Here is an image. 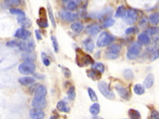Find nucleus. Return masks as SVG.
Segmentation results:
<instances>
[{
	"label": "nucleus",
	"mask_w": 159,
	"mask_h": 119,
	"mask_svg": "<svg viewBox=\"0 0 159 119\" xmlns=\"http://www.w3.org/2000/svg\"><path fill=\"white\" fill-rule=\"evenodd\" d=\"M75 61L77 65L80 67H85L95 63L93 59L89 55L85 54L81 49L77 48Z\"/></svg>",
	"instance_id": "1"
},
{
	"label": "nucleus",
	"mask_w": 159,
	"mask_h": 119,
	"mask_svg": "<svg viewBox=\"0 0 159 119\" xmlns=\"http://www.w3.org/2000/svg\"><path fill=\"white\" fill-rule=\"evenodd\" d=\"M142 50V45L138 42H134L128 46L127 52V58L130 60H134L137 58Z\"/></svg>",
	"instance_id": "2"
},
{
	"label": "nucleus",
	"mask_w": 159,
	"mask_h": 119,
	"mask_svg": "<svg viewBox=\"0 0 159 119\" xmlns=\"http://www.w3.org/2000/svg\"><path fill=\"white\" fill-rule=\"evenodd\" d=\"M114 40V37L108 32L104 31L99 35L97 41V45L98 47H104L110 45Z\"/></svg>",
	"instance_id": "3"
},
{
	"label": "nucleus",
	"mask_w": 159,
	"mask_h": 119,
	"mask_svg": "<svg viewBox=\"0 0 159 119\" xmlns=\"http://www.w3.org/2000/svg\"><path fill=\"white\" fill-rule=\"evenodd\" d=\"M98 87L103 96L109 100H112L115 98V95L109 87L108 83L104 81H99L98 83Z\"/></svg>",
	"instance_id": "4"
},
{
	"label": "nucleus",
	"mask_w": 159,
	"mask_h": 119,
	"mask_svg": "<svg viewBox=\"0 0 159 119\" xmlns=\"http://www.w3.org/2000/svg\"><path fill=\"white\" fill-rule=\"evenodd\" d=\"M122 47L119 44H112L108 47L106 52V57L108 59L115 60L119 56V54L121 50Z\"/></svg>",
	"instance_id": "5"
},
{
	"label": "nucleus",
	"mask_w": 159,
	"mask_h": 119,
	"mask_svg": "<svg viewBox=\"0 0 159 119\" xmlns=\"http://www.w3.org/2000/svg\"><path fill=\"white\" fill-rule=\"evenodd\" d=\"M139 16V12L137 9L129 8L127 10L126 15L124 17V21L127 24L132 25L138 20Z\"/></svg>",
	"instance_id": "6"
},
{
	"label": "nucleus",
	"mask_w": 159,
	"mask_h": 119,
	"mask_svg": "<svg viewBox=\"0 0 159 119\" xmlns=\"http://www.w3.org/2000/svg\"><path fill=\"white\" fill-rule=\"evenodd\" d=\"M35 69L36 66L33 63L24 62L20 64L18 67V70L19 71V73L25 75L33 74L34 73Z\"/></svg>",
	"instance_id": "7"
},
{
	"label": "nucleus",
	"mask_w": 159,
	"mask_h": 119,
	"mask_svg": "<svg viewBox=\"0 0 159 119\" xmlns=\"http://www.w3.org/2000/svg\"><path fill=\"white\" fill-rule=\"evenodd\" d=\"M31 91L32 94L34 93V97L45 98L47 93V88L44 85L34 84L31 86Z\"/></svg>",
	"instance_id": "8"
},
{
	"label": "nucleus",
	"mask_w": 159,
	"mask_h": 119,
	"mask_svg": "<svg viewBox=\"0 0 159 119\" xmlns=\"http://www.w3.org/2000/svg\"><path fill=\"white\" fill-rule=\"evenodd\" d=\"M18 47L22 51L26 52V53H31L33 52V51L35 50L36 43L32 39L21 41Z\"/></svg>",
	"instance_id": "9"
},
{
	"label": "nucleus",
	"mask_w": 159,
	"mask_h": 119,
	"mask_svg": "<svg viewBox=\"0 0 159 119\" xmlns=\"http://www.w3.org/2000/svg\"><path fill=\"white\" fill-rule=\"evenodd\" d=\"M59 16L62 20L67 22H73L78 17V15L77 14L72 13L69 11L64 9H62L59 11Z\"/></svg>",
	"instance_id": "10"
},
{
	"label": "nucleus",
	"mask_w": 159,
	"mask_h": 119,
	"mask_svg": "<svg viewBox=\"0 0 159 119\" xmlns=\"http://www.w3.org/2000/svg\"><path fill=\"white\" fill-rule=\"evenodd\" d=\"M115 89L119 96L123 99L126 101H129L130 99L131 93L129 87H124L119 85H117L115 86Z\"/></svg>",
	"instance_id": "11"
},
{
	"label": "nucleus",
	"mask_w": 159,
	"mask_h": 119,
	"mask_svg": "<svg viewBox=\"0 0 159 119\" xmlns=\"http://www.w3.org/2000/svg\"><path fill=\"white\" fill-rule=\"evenodd\" d=\"M31 105L33 108L42 110L47 107V101L45 98L34 97L32 101Z\"/></svg>",
	"instance_id": "12"
},
{
	"label": "nucleus",
	"mask_w": 159,
	"mask_h": 119,
	"mask_svg": "<svg viewBox=\"0 0 159 119\" xmlns=\"http://www.w3.org/2000/svg\"><path fill=\"white\" fill-rule=\"evenodd\" d=\"M101 31V27L97 23L92 24L87 26L85 29L86 34L89 35L90 36H95Z\"/></svg>",
	"instance_id": "13"
},
{
	"label": "nucleus",
	"mask_w": 159,
	"mask_h": 119,
	"mask_svg": "<svg viewBox=\"0 0 159 119\" xmlns=\"http://www.w3.org/2000/svg\"><path fill=\"white\" fill-rule=\"evenodd\" d=\"M31 35V33L27 29L20 28L17 29L14 34V36L18 39L26 40L28 39Z\"/></svg>",
	"instance_id": "14"
},
{
	"label": "nucleus",
	"mask_w": 159,
	"mask_h": 119,
	"mask_svg": "<svg viewBox=\"0 0 159 119\" xmlns=\"http://www.w3.org/2000/svg\"><path fill=\"white\" fill-rule=\"evenodd\" d=\"M86 73L88 77L93 81H99L101 78V73L93 68L86 70Z\"/></svg>",
	"instance_id": "15"
},
{
	"label": "nucleus",
	"mask_w": 159,
	"mask_h": 119,
	"mask_svg": "<svg viewBox=\"0 0 159 119\" xmlns=\"http://www.w3.org/2000/svg\"><path fill=\"white\" fill-rule=\"evenodd\" d=\"M29 115L32 119H44L45 113L41 109L32 108L29 111Z\"/></svg>",
	"instance_id": "16"
},
{
	"label": "nucleus",
	"mask_w": 159,
	"mask_h": 119,
	"mask_svg": "<svg viewBox=\"0 0 159 119\" xmlns=\"http://www.w3.org/2000/svg\"><path fill=\"white\" fill-rule=\"evenodd\" d=\"M82 43L85 49L87 52L89 53H92L94 51L95 46V43L92 39L86 38L83 41Z\"/></svg>",
	"instance_id": "17"
},
{
	"label": "nucleus",
	"mask_w": 159,
	"mask_h": 119,
	"mask_svg": "<svg viewBox=\"0 0 159 119\" xmlns=\"http://www.w3.org/2000/svg\"><path fill=\"white\" fill-rule=\"evenodd\" d=\"M17 22L22 26V28L23 29L29 28L32 24L31 20L26 17L25 16H18Z\"/></svg>",
	"instance_id": "18"
},
{
	"label": "nucleus",
	"mask_w": 159,
	"mask_h": 119,
	"mask_svg": "<svg viewBox=\"0 0 159 119\" xmlns=\"http://www.w3.org/2000/svg\"><path fill=\"white\" fill-rule=\"evenodd\" d=\"M138 42L144 45H147L150 42V38L149 35H148L146 33H141L138 37Z\"/></svg>",
	"instance_id": "19"
},
{
	"label": "nucleus",
	"mask_w": 159,
	"mask_h": 119,
	"mask_svg": "<svg viewBox=\"0 0 159 119\" xmlns=\"http://www.w3.org/2000/svg\"><path fill=\"white\" fill-rule=\"evenodd\" d=\"M155 77L152 73H150L147 75L144 81V86H145L147 89L151 88L154 83Z\"/></svg>",
	"instance_id": "20"
},
{
	"label": "nucleus",
	"mask_w": 159,
	"mask_h": 119,
	"mask_svg": "<svg viewBox=\"0 0 159 119\" xmlns=\"http://www.w3.org/2000/svg\"><path fill=\"white\" fill-rule=\"evenodd\" d=\"M36 58H37L36 55L33 52L25 53L24 54H22V59L25 62L33 63V61L36 60Z\"/></svg>",
	"instance_id": "21"
},
{
	"label": "nucleus",
	"mask_w": 159,
	"mask_h": 119,
	"mask_svg": "<svg viewBox=\"0 0 159 119\" xmlns=\"http://www.w3.org/2000/svg\"><path fill=\"white\" fill-rule=\"evenodd\" d=\"M57 109L62 112L64 113H68L70 112V107L68 106L67 103L65 101H60L58 102L57 104Z\"/></svg>",
	"instance_id": "22"
},
{
	"label": "nucleus",
	"mask_w": 159,
	"mask_h": 119,
	"mask_svg": "<svg viewBox=\"0 0 159 119\" xmlns=\"http://www.w3.org/2000/svg\"><path fill=\"white\" fill-rule=\"evenodd\" d=\"M19 83L23 86H28L35 83V79L32 77L25 76L19 79Z\"/></svg>",
	"instance_id": "23"
},
{
	"label": "nucleus",
	"mask_w": 159,
	"mask_h": 119,
	"mask_svg": "<svg viewBox=\"0 0 159 119\" xmlns=\"http://www.w3.org/2000/svg\"><path fill=\"white\" fill-rule=\"evenodd\" d=\"M47 11H48L49 17L50 19V20L51 22L52 25L54 28H56V27H57L56 21H55V17H54V13H53V11H52V6L49 2L47 3Z\"/></svg>",
	"instance_id": "24"
},
{
	"label": "nucleus",
	"mask_w": 159,
	"mask_h": 119,
	"mask_svg": "<svg viewBox=\"0 0 159 119\" xmlns=\"http://www.w3.org/2000/svg\"><path fill=\"white\" fill-rule=\"evenodd\" d=\"M70 28L72 30L76 33H80L84 29V26L82 23L80 22H76L70 26Z\"/></svg>",
	"instance_id": "25"
},
{
	"label": "nucleus",
	"mask_w": 159,
	"mask_h": 119,
	"mask_svg": "<svg viewBox=\"0 0 159 119\" xmlns=\"http://www.w3.org/2000/svg\"><path fill=\"white\" fill-rule=\"evenodd\" d=\"M126 13H127V9L126 7L123 5H121L118 8L115 14V16L118 18H123L125 17L126 15Z\"/></svg>",
	"instance_id": "26"
},
{
	"label": "nucleus",
	"mask_w": 159,
	"mask_h": 119,
	"mask_svg": "<svg viewBox=\"0 0 159 119\" xmlns=\"http://www.w3.org/2000/svg\"><path fill=\"white\" fill-rule=\"evenodd\" d=\"M128 115L131 119H142L140 112L133 109H130L128 110Z\"/></svg>",
	"instance_id": "27"
},
{
	"label": "nucleus",
	"mask_w": 159,
	"mask_h": 119,
	"mask_svg": "<svg viewBox=\"0 0 159 119\" xmlns=\"http://www.w3.org/2000/svg\"><path fill=\"white\" fill-rule=\"evenodd\" d=\"M115 20L111 18V17H108L103 20L102 22V27L103 28H108L115 24Z\"/></svg>",
	"instance_id": "28"
},
{
	"label": "nucleus",
	"mask_w": 159,
	"mask_h": 119,
	"mask_svg": "<svg viewBox=\"0 0 159 119\" xmlns=\"http://www.w3.org/2000/svg\"><path fill=\"white\" fill-rule=\"evenodd\" d=\"M67 96L70 101H74L76 97V92H75V87L74 86H71L67 91Z\"/></svg>",
	"instance_id": "29"
},
{
	"label": "nucleus",
	"mask_w": 159,
	"mask_h": 119,
	"mask_svg": "<svg viewBox=\"0 0 159 119\" xmlns=\"http://www.w3.org/2000/svg\"><path fill=\"white\" fill-rule=\"evenodd\" d=\"M89 112L93 115H97L100 112V106L98 103H94L89 107Z\"/></svg>",
	"instance_id": "30"
},
{
	"label": "nucleus",
	"mask_w": 159,
	"mask_h": 119,
	"mask_svg": "<svg viewBox=\"0 0 159 119\" xmlns=\"http://www.w3.org/2000/svg\"><path fill=\"white\" fill-rule=\"evenodd\" d=\"M158 16H159V14L157 12L153 13H152V14L150 15L149 20L152 25H154V26L158 25V20H159Z\"/></svg>",
	"instance_id": "31"
},
{
	"label": "nucleus",
	"mask_w": 159,
	"mask_h": 119,
	"mask_svg": "<svg viewBox=\"0 0 159 119\" xmlns=\"http://www.w3.org/2000/svg\"><path fill=\"white\" fill-rule=\"evenodd\" d=\"M88 96L91 99V101L93 102H96L98 101V96L97 95L96 92L92 88V87H88Z\"/></svg>",
	"instance_id": "32"
},
{
	"label": "nucleus",
	"mask_w": 159,
	"mask_h": 119,
	"mask_svg": "<svg viewBox=\"0 0 159 119\" xmlns=\"http://www.w3.org/2000/svg\"><path fill=\"white\" fill-rule=\"evenodd\" d=\"M134 92L137 95H142L145 92L144 86L141 84H136L134 87Z\"/></svg>",
	"instance_id": "33"
},
{
	"label": "nucleus",
	"mask_w": 159,
	"mask_h": 119,
	"mask_svg": "<svg viewBox=\"0 0 159 119\" xmlns=\"http://www.w3.org/2000/svg\"><path fill=\"white\" fill-rule=\"evenodd\" d=\"M123 76L126 80H132L134 78V73L130 69H126L123 71Z\"/></svg>",
	"instance_id": "34"
},
{
	"label": "nucleus",
	"mask_w": 159,
	"mask_h": 119,
	"mask_svg": "<svg viewBox=\"0 0 159 119\" xmlns=\"http://www.w3.org/2000/svg\"><path fill=\"white\" fill-rule=\"evenodd\" d=\"M93 68L98 71L101 74L104 72L105 68L104 65L101 62H97L93 65Z\"/></svg>",
	"instance_id": "35"
},
{
	"label": "nucleus",
	"mask_w": 159,
	"mask_h": 119,
	"mask_svg": "<svg viewBox=\"0 0 159 119\" xmlns=\"http://www.w3.org/2000/svg\"><path fill=\"white\" fill-rule=\"evenodd\" d=\"M51 39L52 42V45H53V47H54V52H56V53H58L59 51V43H58V41L57 40L56 37L52 35L51 37Z\"/></svg>",
	"instance_id": "36"
},
{
	"label": "nucleus",
	"mask_w": 159,
	"mask_h": 119,
	"mask_svg": "<svg viewBox=\"0 0 159 119\" xmlns=\"http://www.w3.org/2000/svg\"><path fill=\"white\" fill-rule=\"evenodd\" d=\"M139 31V28L137 27V26H132V27H130L129 28H127L126 31H125V33L126 34H127V35H131V34H138Z\"/></svg>",
	"instance_id": "37"
},
{
	"label": "nucleus",
	"mask_w": 159,
	"mask_h": 119,
	"mask_svg": "<svg viewBox=\"0 0 159 119\" xmlns=\"http://www.w3.org/2000/svg\"><path fill=\"white\" fill-rule=\"evenodd\" d=\"M41 58H42V61L44 63V65L46 66H49L51 64V61L48 57V56L47 55V54H45V52H42L41 53Z\"/></svg>",
	"instance_id": "38"
},
{
	"label": "nucleus",
	"mask_w": 159,
	"mask_h": 119,
	"mask_svg": "<svg viewBox=\"0 0 159 119\" xmlns=\"http://www.w3.org/2000/svg\"><path fill=\"white\" fill-rule=\"evenodd\" d=\"M5 5L9 7L17 6L21 4V1L19 0H7L5 2Z\"/></svg>",
	"instance_id": "39"
},
{
	"label": "nucleus",
	"mask_w": 159,
	"mask_h": 119,
	"mask_svg": "<svg viewBox=\"0 0 159 119\" xmlns=\"http://www.w3.org/2000/svg\"><path fill=\"white\" fill-rule=\"evenodd\" d=\"M66 8L68 10H69V11H75L78 8V5L75 2H73V1L68 2V3L66 5Z\"/></svg>",
	"instance_id": "40"
},
{
	"label": "nucleus",
	"mask_w": 159,
	"mask_h": 119,
	"mask_svg": "<svg viewBox=\"0 0 159 119\" xmlns=\"http://www.w3.org/2000/svg\"><path fill=\"white\" fill-rule=\"evenodd\" d=\"M37 24L40 28L43 29H45L49 27V23L47 22V20L38 19L37 20Z\"/></svg>",
	"instance_id": "41"
},
{
	"label": "nucleus",
	"mask_w": 159,
	"mask_h": 119,
	"mask_svg": "<svg viewBox=\"0 0 159 119\" xmlns=\"http://www.w3.org/2000/svg\"><path fill=\"white\" fill-rule=\"evenodd\" d=\"M62 72L64 75V76L66 78H69L71 77V75H72V73L70 70L66 68V67H64V66H62Z\"/></svg>",
	"instance_id": "42"
},
{
	"label": "nucleus",
	"mask_w": 159,
	"mask_h": 119,
	"mask_svg": "<svg viewBox=\"0 0 159 119\" xmlns=\"http://www.w3.org/2000/svg\"><path fill=\"white\" fill-rule=\"evenodd\" d=\"M10 13L13 14H16L18 15V16H25V13L24 11H22L21 9H15V8H11L10 9Z\"/></svg>",
	"instance_id": "43"
},
{
	"label": "nucleus",
	"mask_w": 159,
	"mask_h": 119,
	"mask_svg": "<svg viewBox=\"0 0 159 119\" xmlns=\"http://www.w3.org/2000/svg\"><path fill=\"white\" fill-rule=\"evenodd\" d=\"M158 28L157 27H152L150 28L147 31V34L149 35H155L156 34H158Z\"/></svg>",
	"instance_id": "44"
},
{
	"label": "nucleus",
	"mask_w": 159,
	"mask_h": 119,
	"mask_svg": "<svg viewBox=\"0 0 159 119\" xmlns=\"http://www.w3.org/2000/svg\"><path fill=\"white\" fill-rule=\"evenodd\" d=\"M20 40H12L6 43V46L9 47H14L18 46L20 43Z\"/></svg>",
	"instance_id": "45"
},
{
	"label": "nucleus",
	"mask_w": 159,
	"mask_h": 119,
	"mask_svg": "<svg viewBox=\"0 0 159 119\" xmlns=\"http://www.w3.org/2000/svg\"><path fill=\"white\" fill-rule=\"evenodd\" d=\"M158 58V52L157 49H153L150 52V59L152 61L155 60Z\"/></svg>",
	"instance_id": "46"
},
{
	"label": "nucleus",
	"mask_w": 159,
	"mask_h": 119,
	"mask_svg": "<svg viewBox=\"0 0 159 119\" xmlns=\"http://www.w3.org/2000/svg\"><path fill=\"white\" fill-rule=\"evenodd\" d=\"M150 119H159V115H158V112L153 109L151 111L150 113Z\"/></svg>",
	"instance_id": "47"
},
{
	"label": "nucleus",
	"mask_w": 159,
	"mask_h": 119,
	"mask_svg": "<svg viewBox=\"0 0 159 119\" xmlns=\"http://www.w3.org/2000/svg\"><path fill=\"white\" fill-rule=\"evenodd\" d=\"M139 24L142 28H146L148 26V20L146 18H144L141 20Z\"/></svg>",
	"instance_id": "48"
},
{
	"label": "nucleus",
	"mask_w": 159,
	"mask_h": 119,
	"mask_svg": "<svg viewBox=\"0 0 159 119\" xmlns=\"http://www.w3.org/2000/svg\"><path fill=\"white\" fill-rule=\"evenodd\" d=\"M35 34H36V37L37 38V40H41L42 39V37L41 34L40 33V32L38 30H36L35 31Z\"/></svg>",
	"instance_id": "49"
},
{
	"label": "nucleus",
	"mask_w": 159,
	"mask_h": 119,
	"mask_svg": "<svg viewBox=\"0 0 159 119\" xmlns=\"http://www.w3.org/2000/svg\"><path fill=\"white\" fill-rule=\"evenodd\" d=\"M34 76L36 78H37V79H39V80H42V79L44 78V76L43 75L38 74V73H34Z\"/></svg>",
	"instance_id": "50"
},
{
	"label": "nucleus",
	"mask_w": 159,
	"mask_h": 119,
	"mask_svg": "<svg viewBox=\"0 0 159 119\" xmlns=\"http://www.w3.org/2000/svg\"><path fill=\"white\" fill-rule=\"evenodd\" d=\"M59 117V116L58 113H54L49 119H57Z\"/></svg>",
	"instance_id": "51"
},
{
	"label": "nucleus",
	"mask_w": 159,
	"mask_h": 119,
	"mask_svg": "<svg viewBox=\"0 0 159 119\" xmlns=\"http://www.w3.org/2000/svg\"><path fill=\"white\" fill-rule=\"evenodd\" d=\"M125 119H127V118H125Z\"/></svg>",
	"instance_id": "52"
}]
</instances>
